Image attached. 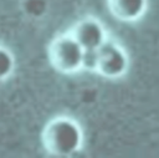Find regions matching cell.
Returning <instances> with one entry per match:
<instances>
[{"label": "cell", "instance_id": "obj_2", "mask_svg": "<svg viewBox=\"0 0 159 158\" xmlns=\"http://www.w3.org/2000/svg\"><path fill=\"white\" fill-rule=\"evenodd\" d=\"M83 47L72 35L57 37L50 46V61L52 66L65 73H72L81 67Z\"/></svg>", "mask_w": 159, "mask_h": 158}, {"label": "cell", "instance_id": "obj_3", "mask_svg": "<svg viewBox=\"0 0 159 158\" xmlns=\"http://www.w3.org/2000/svg\"><path fill=\"white\" fill-rule=\"evenodd\" d=\"M98 67L97 71L106 77H118L125 72L127 56L123 50L112 42H103L98 47Z\"/></svg>", "mask_w": 159, "mask_h": 158}, {"label": "cell", "instance_id": "obj_7", "mask_svg": "<svg viewBox=\"0 0 159 158\" xmlns=\"http://www.w3.org/2000/svg\"><path fill=\"white\" fill-rule=\"evenodd\" d=\"M98 58V49H83L81 67H84L87 70H97Z\"/></svg>", "mask_w": 159, "mask_h": 158}, {"label": "cell", "instance_id": "obj_4", "mask_svg": "<svg viewBox=\"0 0 159 158\" xmlns=\"http://www.w3.org/2000/svg\"><path fill=\"white\" fill-rule=\"evenodd\" d=\"M72 36L83 49H98L106 40L104 29L93 19L78 22L72 31Z\"/></svg>", "mask_w": 159, "mask_h": 158}, {"label": "cell", "instance_id": "obj_6", "mask_svg": "<svg viewBox=\"0 0 159 158\" xmlns=\"http://www.w3.org/2000/svg\"><path fill=\"white\" fill-rule=\"evenodd\" d=\"M14 70V58L9 51L0 47V80L7 77Z\"/></svg>", "mask_w": 159, "mask_h": 158}, {"label": "cell", "instance_id": "obj_1", "mask_svg": "<svg viewBox=\"0 0 159 158\" xmlns=\"http://www.w3.org/2000/svg\"><path fill=\"white\" fill-rule=\"evenodd\" d=\"M82 142L78 126L67 118L51 121L42 132V143L48 153L58 157L75 153Z\"/></svg>", "mask_w": 159, "mask_h": 158}, {"label": "cell", "instance_id": "obj_5", "mask_svg": "<svg viewBox=\"0 0 159 158\" xmlns=\"http://www.w3.org/2000/svg\"><path fill=\"white\" fill-rule=\"evenodd\" d=\"M145 5V0H108V7L112 15L124 21H132L142 16Z\"/></svg>", "mask_w": 159, "mask_h": 158}]
</instances>
